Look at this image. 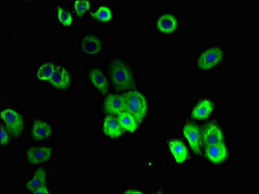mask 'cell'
Wrapping results in <instances>:
<instances>
[{"label":"cell","mask_w":259,"mask_h":194,"mask_svg":"<svg viewBox=\"0 0 259 194\" xmlns=\"http://www.w3.org/2000/svg\"><path fill=\"white\" fill-rule=\"evenodd\" d=\"M55 66L51 63H45L39 68L37 78L41 81H49L54 74Z\"/></svg>","instance_id":"cell-20"},{"label":"cell","mask_w":259,"mask_h":194,"mask_svg":"<svg viewBox=\"0 0 259 194\" xmlns=\"http://www.w3.org/2000/svg\"><path fill=\"white\" fill-rule=\"evenodd\" d=\"M32 193L34 194H39V193H45V194H48L50 193V191L49 190V189L47 188V186L45 185H44L40 187V188H38L36 189L35 191H33Z\"/></svg>","instance_id":"cell-25"},{"label":"cell","mask_w":259,"mask_h":194,"mask_svg":"<svg viewBox=\"0 0 259 194\" xmlns=\"http://www.w3.org/2000/svg\"><path fill=\"white\" fill-rule=\"evenodd\" d=\"M125 111L132 114L138 124H141L148 110L147 100L141 93L131 91L123 95Z\"/></svg>","instance_id":"cell-2"},{"label":"cell","mask_w":259,"mask_h":194,"mask_svg":"<svg viewBox=\"0 0 259 194\" xmlns=\"http://www.w3.org/2000/svg\"><path fill=\"white\" fill-rule=\"evenodd\" d=\"M105 109L107 113L119 115L125 111L124 98L123 95H109L105 101Z\"/></svg>","instance_id":"cell-10"},{"label":"cell","mask_w":259,"mask_h":194,"mask_svg":"<svg viewBox=\"0 0 259 194\" xmlns=\"http://www.w3.org/2000/svg\"><path fill=\"white\" fill-rule=\"evenodd\" d=\"M103 130L107 136L112 138H118L123 133L122 128L119 124L118 119L111 116H107L105 118Z\"/></svg>","instance_id":"cell-15"},{"label":"cell","mask_w":259,"mask_h":194,"mask_svg":"<svg viewBox=\"0 0 259 194\" xmlns=\"http://www.w3.org/2000/svg\"><path fill=\"white\" fill-rule=\"evenodd\" d=\"M52 132L51 125L44 120L35 121L32 127V135L35 140H45L52 136Z\"/></svg>","instance_id":"cell-11"},{"label":"cell","mask_w":259,"mask_h":194,"mask_svg":"<svg viewBox=\"0 0 259 194\" xmlns=\"http://www.w3.org/2000/svg\"><path fill=\"white\" fill-rule=\"evenodd\" d=\"M178 27V22L174 16L164 14L157 21V29L162 33H172L176 31Z\"/></svg>","instance_id":"cell-12"},{"label":"cell","mask_w":259,"mask_h":194,"mask_svg":"<svg viewBox=\"0 0 259 194\" xmlns=\"http://www.w3.org/2000/svg\"><path fill=\"white\" fill-rule=\"evenodd\" d=\"M89 79L92 84L102 93H106L108 90V81L107 78L100 70L93 69L89 73Z\"/></svg>","instance_id":"cell-16"},{"label":"cell","mask_w":259,"mask_h":194,"mask_svg":"<svg viewBox=\"0 0 259 194\" xmlns=\"http://www.w3.org/2000/svg\"><path fill=\"white\" fill-rule=\"evenodd\" d=\"M46 177H47L46 171L42 168H39L38 170H36L33 179L26 182V188L29 191H31V193L33 192L36 189L45 185Z\"/></svg>","instance_id":"cell-18"},{"label":"cell","mask_w":259,"mask_h":194,"mask_svg":"<svg viewBox=\"0 0 259 194\" xmlns=\"http://www.w3.org/2000/svg\"><path fill=\"white\" fill-rule=\"evenodd\" d=\"M81 47L84 53L96 54L100 51L102 43L97 36L87 35L82 39Z\"/></svg>","instance_id":"cell-14"},{"label":"cell","mask_w":259,"mask_h":194,"mask_svg":"<svg viewBox=\"0 0 259 194\" xmlns=\"http://www.w3.org/2000/svg\"><path fill=\"white\" fill-rule=\"evenodd\" d=\"M1 117L7 128L13 136L18 137L22 133L24 120L21 115L13 109L8 108L2 111Z\"/></svg>","instance_id":"cell-3"},{"label":"cell","mask_w":259,"mask_h":194,"mask_svg":"<svg viewBox=\"0 0 259 194\" xmlns=\"http://www.w3.org/2000/svg\"><path fill=\"white\" fill-rule=\"evenodd\" d=\"M169 148L178 163H184L189 157L187 148L180 141H170L169 143Z\"/></svg>","instance_id":"cell-17"},{"label":"cell","mask_w":259,"mask_h":194,"mask_svg":"<svg viewBox=\"0 0 259 194\" xmlns=\"http://www.w3.org/2000/svg\"><path fill=\"white\" fill-rule=\"evenodd\" d=\"M91 16L95 19L102 22H108L111 19V10L105 6H102L98 9L95 13H91Z\"/></svg>","instance_id":"cell-21"},{"label":"cell","mask_w":259,"mask_h":194,"mask_svg":"<svg viewBox=\"0 0 259 194\" xmlns=\"http://www.w3.org/2000/svg\"><path fill=\"white\" fill-rule=\"evenodd\" d=\"M183 134L189 141V145L196 154L201 155L200 150V131L196 125L187 123L183 129Z\"/></svg>","instance_id":"cell-5"},{"label":"cell","mask_w":259,"mask_h":194,"mask_svg":"<svg viewBox=\"0 0 259 194\" xmlns=\"http://www.w3.org/2000/svg\"><path fill=\"white\" fill-rule=\"evenodd\" d=\"M9 139L6 130H5L3 125L1 126V144L2 146L6 145L9 143Z\"/></svg>","instance_id":"cell-24"},{"label":"cell","mask_w":259,"mask_h":194,"mask_svg":"<svg viewBox=\"0 0 259 194\" xmlns=\"http://www.w3.org/2000/svg\"><path fill=\"white\" fill-rule=\"evenodd\" d=\"M112 84L118 90L124 91L134 88L135 79L132 70L121 61H114L110 68Z\"/></svg>","instance_id":"cell-1"},{"label":"cell","mask_w":259,"mask_h":194,"mask_svg":"<svg viewBox=\"0 0 259 194\" xmlns=\"http://www.w3.org/2000/svg\"><path fill=\"white\" fill-rule=\"evenodd\" d=\"M202 141L206 147L223 143V134L221 129L214 123L208 124L203 132Z\"/></svg>","instance_id":"cell-7"},{"label":"cell","mask_w":259,"mask_h":194,"mask_svg":"<svg viewBox=\"0 0 259 194\" xmlns=\"http://www.w3.org/2000/svg\"><path fill=\"white\" fill-rule=\"evenodd\" d=\"M52 147H33L27 151V159L31 164H38L48 161L52 156Z\"/></svg>","instance_id":"cell-6"},{"label":"cell","mask_w":259,"mask_h":194,"mask_svg":"<svg viewBox=\"0 0 259 194\" xmlns=\"http://www.w3.org/2000/svg\"><path fill=\"white\" fill-rule=\"evenodd\" d=\"M118 120L121 128L126 130V131L130 132H134L136 131L137 127H138V123L135 119L134 116L132 114L125 112L119 114L118 116Z\"/></svg>","instance_id":"cell-19"},{"label":"cell","mask_w":259,"mask_h":194,"mask_svg":"<svg viewBox=\"0 0 259 194\" xmlns=\"http://www.w3.org/2000/svg\"><path fill=\"white\" fill-rule=\"evenodd\" d=\"M227 148L223 143L215 144L207 147L205 155L212 163L219 164L227 158Z\"/></svg>","instance_id":"cell-8"},{"label":"cell","mask_w":259,"mask_h":194,"mask_svg":"<svg viewBox=\"0 0 259 194\" xmlns=\"http://www.w3.org/2000/svg\"><path fill=\"white\" fill-rule=\"evenodd\" d=\"M91 7V2L88 0H77L74 3V10L78 17H81Z\"/></svg>","instance_id":"cell-23"},{"label":"cell","mask_w":259,"mask_h":194,"mask_svg":"<svg viewBox=\"0 0 259 194\" xmlns=\"http://www.w3.org/2000/svg\"><path fill=\"white\" fill-rule=\"evenodd\" d=\"M57 13H58L59 20L61 24L65 26H70L72 22V17L69 11L66 10L62 7H58Z\"/></svg>","instance_id":"cell-22"},{"label":"cell","mask_w":259,"mask_h":194,"mask_svg":"<svg viewBox=\"0 0 259 194\" xmlns=\"http://www.w3.org/2000/svg\"><path fill=\"white\" fill-rule=\"evenodd\" d=\"M125 193H143V191L137 190H127L124 191Z\"/></svg>","instance_id":"cell-26"},{"label":"cell","mask_w":259,"mask_h":194,"mask_svg":"<svg viewBox=\"0 0 259 194\" xmlns=\"http://www.w3.org/2000/svg\"><path fill=\"white\" fill-rule=\"evenodd\" d=\"M214 109V105L209 100H203L194 107L192 111V116L197 120H204L207 118Z\"/></svg>","instance_id":"cell-13"},{"label":"cell","mask_w":259,"mask_h":194,"mask_svg":"<svg viewBox=\"0 0 259 194\" xmlns=\"http://www.w3.org/2000/svg\"><path fill=\"white\" fill-rule=\"evenodd\" d=\"M70 75L66 68L58 66L55 68L50 82L53 86L58 89L67 88L70 83Z\"/></svg>","instance_id":"cell-9"},{"label":"cell","mask_w":259,"mask_h":194,"mask_svg":"<svg viewBox=\"0 0 259 194\" xmlns=\"http://www.w3.org/2000/svg\"><path fill=\"white\" fill-rule=\"evenodd\" d=\"M224 57V53L221 48L218 47L209 48L199 56L197 60V65L199 69L210 70L219 64L223 60Z\"/></svg>","instance_id":"cell-4"}]
</instances>
